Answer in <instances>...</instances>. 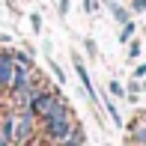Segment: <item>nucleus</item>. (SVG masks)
Masks as SVG:
<instances>
[{"label":"nucleus","instance_id":"obj_8","mask_svg":"<svg viewBox=\"0 0 146 146\" xmlns=\"http://www.w3.org/2000/svg\"><path fill=\"white\" fill-rule=\"evenodd\" d=\"M113 15H116V18H119V21H122V24H125V21H128V15H125V12H122V9H119V6H113Z\"/></svg>","mask_w":146,"mask_h":146},{"label":"nucleus","instance_id":"obj_4","mask_svg":"<svg viewBox=\"0 0 146 146\" xmlns=\"http://www.w3.org/2000/svg\"><path fill=\"white\" fill-rule=\"evenodd\" d=\"M27 137H30V113L12 116V134H9V143H24Z\"/></svg>","mask_w":146,"mask_h":146},{"label":"nucleus","instance_id":"obj_12","mask_svg":"<svg viewBox=\"0 0 146 146\" xmlns=\"http://www.w3.org/2000/svg\"><path fill=\"white\" fill-rule=\"evenodd\" d=\"M108 113L113 116V122H119V113H116V108H113V104H108Z\"/></svg>","mask_w":146,"mask_h":146},{"label":"nucleus","instance_id":"obj_14","mask_svg":"<svg viewBox=\"0 0 146 146\" xmlns=\"http://www.w3.org/2000/svg\"><path fill=\"white\" fill-rule=\"evenodd\" d=\"M0 146H9V140H6V137H3V134H0Z\"/></svg>","mask_w":146,"mask_h":146},{"label":"nucleus","instance_id":"obj_9","mask_svg":"<svg viewBox=\"0 0 146 146\" xmlns=\"http://www.w3.org/2000/svg\"><path fill=\"white\" fill-rule=\"evenodd\" d=\"M134 78H146V63H143V66H137V69H134Z\"/></svg>","mask_w":146,"mask_h":146},{"label":"nucleus","instance_id":"obj_10","mask_svg":"<svg viewBox=\"0 0 146 146\" xmlns=\"http://www.w3.org/2000/svg\"><path fill=\"white\" fill-rule=\"evenodd\" d=\"M110 92H113V96H122V87H119V84L113 81V84H110Z\"/></svg>","mask_w":146,"mask_h":146},{"label":"nucleus","instance_id":"obj_1","mask_svg":"<svg viewBox=\"0 0 146 146\" xmlns=\"http://www.w3.org/2000/svg\"><path fill=\"white\" fill-rule=\"evenodd\" d=\"M45 125H48V137L57 140V143H63L66 137L72 134V119H69V110H66L63 104H60L51 116H45Z\"/></svg>","mask_w":146,"mask_h":146},{"label":"nucleus","instance_id":"obj_11","mask_svg":"<svg viewBox=\"0 0 146 146\" xmlns=\"http://www.w3.org/2000/svg\"><path fill=\"white\" fill-rule=\"evenodd\" d=\"M146 9V0H134V12H143Z\"/></svg>","mask_w":146,"mask_h":146},{"label":"nucleus","instance_id":"obj_2","mask_svg":"<svg viewBox=\"0 0 146 146\" xmlns=\"http://www.w3.org/2000/svg\"><path fill=\"white\" fill-rule=\"evenodd\" d=\"M60 108V98L54 96V92H36V96H33V102H30V110L36 116H51L54 113V110Z\"/></svg>","mask_w":146,"mask_h":146},{"label":"nucleus","instance_id":"obj_13","mask_svg":"<svg viewBox=\"0 0 146 146\" xmlns=\"http://www.w3.org/2000/svg\"><path fill=\"white\" fill-rule=\"evenodd\" d=\"M96 6H98L96 0H87V12H96Z\"/></svg>","mask_w":146,"mask_h":146},{"label":"nucleus","instance_id":"obj_6","mask_svg":"<svg viewBox=\"0 0 146 146\" xmlns=\"http://www.w3.org/2000/svg\"><path fill=\"white\" fill-rule=\"evenodd\" d=\"M78 75H81V84H84V87H87V92H90V96H92V87H90V75H87V69H84V63H81V60H78Z\"/></svg>","mask_w":146,"mask_h":146},{"label":"nucleus","instance_id":"obj_3","mask_svg":"<svg viewBox=\"0 0 146 146\" xmlns=\"http://www.w3.org/2000/svg\"><path fill=\"white\" fill-rule=\"evenodd\" d=\"M27 84H30V66H27V60H24V57H18V60H15V66H12L9 87H12V92H15V90L27 87Z\"/></svg>","mask_w":146,"mask_h":146},{"label":"nucleus","instance_id":"obj_5","mask_svg":"<svg viewBox=\"0 0 146 146\" xmlns=\"http://www.w3.org/2000/svg\"><path fill=\"white\" fill-rule=\"evenodd\" d=\"M12 66H15V57L0 51V90L9 87V78H12Z\"/></svg>","mask_w":146,"mask_h":146},{"label":"nucleus","instance_id":"obj_7","mask_svg":"<svg viewBox=\"0 0 146 146\" xmlns=\"http://www.w3.org/2000/svg\"><path fill=\"white\" fill-rule=\"evenodd\" d=\"M131 33H134V24H128V21H125V27H122V33H119V39L125 42V39H131Z\"/></svg>","mask_w":146,"mask_h":146}]
</instances>
